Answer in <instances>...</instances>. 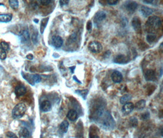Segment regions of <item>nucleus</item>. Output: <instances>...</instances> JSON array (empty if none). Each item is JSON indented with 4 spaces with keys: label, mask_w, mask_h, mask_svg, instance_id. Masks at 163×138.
I'll return each instance as SVG.
<instances>
[{
    "label": "nucleus",
    "mask_w": 163,
    "mask_h": 138,
    "mask_svg": "<svg viewBox=\"0 0 163 138\" xmlns=\"http://www.w3.org/2000/svg\"><path fill=\"white\" fill-rule=\"evenodd\" d=\"M143 2L146 4H152L153 3V0H144V1H143Z\"/></svg>",
    "instance_id": "obj_38"
},
{
    "label": "nucleus",
    "mask_w": 163,
    "mask_h": 138,
    "mask_svg": "<svg viewBox=\"0 0 163 138\" xmlns=\"http://www.w3.org/2000/svg\"><path fill=\"white\" fill-rule=\"evenodd\" d=\"M6 52L5 51H4L2 48L0 47V60H4L6 58Z\"/></svg>",
    "instance_id": "obj_28"
},
{
    "label": "nucleus",
    "mask_w": 163,
    "mask_h": 138,
    "mask_svg": "<svg viewBox=\"0 0 163 138\" xmlns=\"http://www.w3.org/2000/svg\"><path fill=\"white\" fill-rule=\"evenodd\" d=\"M69 0H67V1H64V0H63V1H59V3H60V6H64V5H66L68 3H69Z\"/></svg>",
    "instance_id": "obj_37"
},
{
    "label": "nucleus",
    "mask_w": 163,
    "mask_h": 138,
    "mask_svg": "<svg viewBox=\"0 0 163 138\" xmlns=\"http://www.w3.org/2000/svg\"><path fill=\"white\" fill-rule=\"evenodd\" d=\"M19 134H20V136L22 137H24V138L28 137L30 135V132L28 131V129L26 128H22L21 129H20Z\"/></svg>",
    "instance_id": "obj_23"
},
{
    "label": "nucleus",
    "mask_w": 163,
    "mask_h": 138,
    "mask_svg": "<svg viewBox=\"0 0 163 138\" xmlns=\"http://www.w3.org/2000/svg\"><path fill=\"white\" fill-rule=\"evenodd\" d=\"M6 136L9 137H10V138H18L15 134H13L12 132H9L7 133Z\"/></svg>",
    "instance_id": "obj_34"
},
{
    "label": "nucleus",
    "mask_w": 163,
    "mask_h": 138,
    "mask_svg": "<svg viewBox=\"0 0 163 138\" xmlns=\"http://www.w3.org/2000/svg\"><path fill=\"white\" fill-rule=\"evenodd\" d=\"M26 110V106L23 102L18 103L13 109L12 115L14 119H20L22 117Z\"/></svg>",
    "instance_id": "obj_2"
},
{
    "label": "nucleus",
    "mask_w": 163,
    "mask_h": 138,
    "mask_svg": "<svg viewBox=\"0 0 163 138\" xmlns=\"http://www.w3.org/2000/svg\"><path fill=\"white\" fill-rule=\"evenodd\" d=\"M111 79L115 83H120L123 79V76L119 71H114L111 75Z\"/></svg>",
    "instance_id": "obj_12"
},
{
    "label": "nucleus",
    "mask_w": 163,
    "mask_h": 138,
    "mask_svg": "<svg viewBox=\"0 0 163 138\" xmlns=\"http://www.w3.org/2000/svg\"><path fill=\"white\" fill-rule=\"evenodd\" d=\"M20 39H21V41L22 43H26L30 40V33L28 30H24L21 34L20 35Z\"/></svg>",
    "instance_id": "obj_16"
},
{
    "label": "nucleus",
    "mask_w": 163,
    "mask_h": 138,
    "mask_svg": "<svg viewBox=\"0 0 163 138\" xmlns=\"http://www.w3.org/2000/svg\"><path fill=\"white\" fill-rule=\"evenodd\" d=\"M132 98V96L130 94H125L122 96L120 99V102L122 105H125L127 102H129Z\"/></svg>",
    "instance_id": "obj_19"
},
{
    "label": "nucleus",
    "mask_w": 163,
    "mask_h": 138,
    "mask_svg": "<svg viewBox=\"0 0 163 138\" xmlns=\"http://www.w3.org/2000/svg\"><path fill=\"white\" fill-rule=\"evenodd\" d=\"M32 42L34 44H36L38 42V33L37 31L32 33Z\"/></svg>",
    "instance_id": "obj_29"
},
{
    "label": "nucleus",
    "mask_w": 163,
    "mask_h": 138,
    "mask_svg": "<svg viewBox=\"0 0 163 138\" xmlns=\"http://www.w3.org/2000/svg\"><path fill=\"white\" fill-rule=\"evenodd\" d=\"M140 11L142 14V15L144 16L145 17H148L150 16H151L154 12V11L152 9L148 8V7L145 6H141Z\"/></svg>",
    "instance_id": "obj_9"
},
{
    "label": "nucleus",
    "mask_w": 163,
    "mask_h": 138,
    "mask_svg": "<svg viewBox=\"0 0 163 138\" xmlns=\"http://www.w3.org/2000/svg\"><path fill=\"white\" fill-rule=\"evenodd\" d=\"M12 18V14H1L0 15V22H9Z\"/></svg>",
    "instance_id": "obj_20"
},
{
    "label": "nucleus",
    "mask_w": 163,
    "mask_h": 138,
    "mask_svg": "<svg viewBox=\"0 0 163 138\" xmlns=\"http://www.w3.org/2000/svg\"><path fill=\"white\" fill-rule=\"evenodd\" d=\"M138 121L136 117H131V118L130 119V124L131 127H136L138 125Z\"/></svg>",
    "instance_id": "obj_27"
},
{
    "label": "nucleus",
    "mask_w": 163,
    "mask_h": 138,
    "mask_svg": "<svg viewBox=\"0 0 163 138\" xmlns=\"http://www.w3.org/2000/svg\"><path fill=\"white\" fill-rule=\"evenodd\" d=\"M146 105V101L144 100H141L140 101H139L138 102H137L136 103L135 105V107L138 110H141L142 109H144L145 106Z\"/></svg>",
    "instance_id": "obj_22"
},
{
    "label": "nucleus",
    "mask_w": 163,
    "mask_h": 138,
    "mask_svg": "<svg viewBox=\"0 0 163 138\" xmlns=\"http://www.w3.org/2000/svg\"><path fill=\"white\" fill-rule=\"evenodd\" d=\"M134 107V106L132 102H127L126 104L124 105V106L122 107V112L125 114H129L133 111Z\"/></svg>",
    "instance_id": "obj_11"
},
{
    "label": "nucleus",
    "mask_w": 163,
    "mask_h": 138,
    "mask_svg": "<svg viewBox=\"0 0 163 138\" xmlns=\"http://www.w3.org/2000/svg\"><path fill=\"white\" fill-rule=\"evenodd\" d=\"M109 5H115L118 3V0H107L106 1Z\"/></svg>",
    "instance_id": "obj_33"
},
{
    "label": "nucleus",
    "mask_w": 163,
    "mask_h": 138,
    "mask_svg": "<svg viewBox=\"0 0 163 138\" xmlns=\"http://www.w3.org/2000/svg\"><path fill=\"white\" fill-rule=\"evenodd\" d=\"M0 45H1V47L4 51H9L10 46L8 43L4 42V41H2L1 44H0Z\"/></svg>",
    "instance_id": "obj_26"
},
{
    "label": "nucleus",
    "mask_w": 163,
    "mask_h": 138,
    "mask_svg": "<svg viewBox=\"0 0 163 138\" xmlns=\"http://www.w3.org/2000/svg\"><path fill=\"white\" fill-rule=\"evenodd\" d=\"M138 4L134 1H127L125 4V9L130 12H134L138 8Z\"/></svg>",
    "instance_id": "obj_8"
},
{
    "label": "nucleus",
    "mask_w": 163,
    "mask_h": 138,
    "mask_svg": "<svg viewBox=\"0 0 163 138\" xmlns=\"http://www.w3.org/2000/svg\"><path fill=\"white\" fill-rule=\"evenodd\" d=\"M51 0H42V1H40V4L44 6L48 5L50 3H51Z\"/></svg>",
    "instance_id": "obj_32"
},
{
    "label": "nucleus",
    "mask_w": 163,
    "mask_h": 138,
    "mask_svg": "<svg viewBox=\"0 0 163 138\" xmlns=\"http://www.w3.org/2000/svg\"><path fill=\"white\" fill-rule=\"evenodd\" d=\"M69 127V122L66 120L63 121L62 123H60V125L59 126L60 132H62L63 133H65L67 132Z\"/></svg>",
    "instance_id": "obj_18"
},
{
    "label": "nucleus",
    "mask_w": 163,
    "mask_h": 138,
    "mask_svg": "<svg viewBox=\"0 0 163 138\" xmlns=\"http://www.w3.org/2000/svg\"><path fill=\"white\" fill-rule=\"evenodd\" d=\"M51 44L56 48H60L63 44V39L59 36H53L51 39Z\"/></svg>",
    "instance_id": "obj_7"
},
{
    "label": "nucleus",
    "mask_w": 163,
    "mask_h": 138,
    "mask_svg": "<svg viewBox=\"0 0 163 138\" xmlns=\"http://www.w3.org/2000/svg\"><path fill=\"white\" fill-rule=\"evenodd\" d=\"M76 38H77V34H72L69 38V41H70V43L74 42V41H75V40H76Z\"/></svg>",
    "instance_id": "obj_31"
},
{
    "label": "nucleus",
    "mask_w": 163,
    "mask_h": 138,
    "mask_svg": "<svg viewBox=\"0 0 163 138\" xmlns=\"http://www.w3.org/2000/svg\"><path fill=\"white\" fill-rule=\"evenodd\" d=\"M48 20L49 17H46L43 18L41 20V23H40V33H41V34L44 33L45 28L46 27L47 23L48 22Z\"/></svg>",
    "instance_id": "obj_21"
},
{
    "label": "nucleus",
    "mask_w": 163,
    "mask_h": 138,
    "mask_svg": "<svg viewBox=\"0 0 163 138\" xmlns=\"http://www.w3.org/2000/svg\"><path fill=\"white\" fill-rule=\"evenodd\" d=\"M40 108L44 112H48L51 109V102L48 100H45L40 105Z\"/></svg>",
    "instance_id": "obj_15"
},
{
    "label": "nucleus",
    "mask_w": 163,
    "mask_h": 138,
    "mask_svg": "<svg viewBox=\"0 0 163 138\" xmlns=\"http://www.w3.org/2000/svg\"><path fill=\"white\" fill-rule=\"evenodd\" d=\"M162 25V21L160 17L157 16H151L148 18L145 23V28L147 32L153 34L159 30Z\"/></svg>",
    "instance_id": "obj_1"
},
{
    "label": "nucleus",
    "mask_w": 163,
    "mask_h": 138,
    "mask_svg": "<svg viewBox=\"0 0 163 138\" xmlns=\"http://www.w3.org/2000/svg\"><path fill=\"white\" fill-rule=\"evenodd\" d=\"M22 75L23 78H25L28 81L31 85H34L35 83H38L41 81V78L39 75L37 74H23L22 73Z\"/></svg>",
    "instance_id": "obj_3"
},
{
    "label": "nucleus",
    "mask_w": 163,
    "mask_h": 138,
    "mask_svg": "<svg viewBox=\"0 0 163 138\" xmlns=\"http://www.w3.org/2000/svg\"><path fill=\"white\" fill-rule=\"evenodd\" d=\"M132 26L134 31L138 33H141L142 31V26H141V20L138 17H134L131 22Z\"/></svg>",
    "instance_id": "obj_6"
},
{
    "label": "nucleus",
    "mask_w": 163,
    "mask_h": 138,
    "mask_svg": "<svg viewBox=\"0 0 163 138\" xmlns=\"http://www.w3.org/2000/svg\"><path fill=\"white\" fill-rule=\"evenodd\" d=\"M146 38L148 43H152L157 39V36L155 35V34H148Z\"/></svg>",
    "instance_id": "obj_25"
},
{
    "label": "nucleus",
    "mask_w": 163,
    "mask_h": 138,
    "mask_svg": "<svg viewBox=\"0 0 163 138\" xmlns=\"http://www.w3.org/2000/svg\"><path fill=\"white\" fill-rule=\"evenodd\" d=\"M92 22L91 21H88L87 23V30L88 31H91L92 30Z\"/></svg>",
    "instance_id": "obj_36"
},
{
    "label": "nucleus",
    "mask_w": 163,
    "mask_h": 138,
    "mask_svg": "<svg viewBox=\"0 0 163 138\" xmlns=\"http://www.w3.org/2000/svg\"><path fill=\"white\" fill-rule=\"evenodd\" d=\"M77 93H78L79 95H81V96H83V98L85 100L86 98V96L87 95L88 91L87 90H77L76 91Z\"/></svg>",
    "instance_id": "obj_30"
},
{
    "label": "nucleus",
    "mask_w": 163,
    "mask_h": 138,
    "mask_svg": "<svg viewBox=\"0 0 163 138\" xmlns=\"http://www.w3.org/2000/svg\"><path fill=\"white\" fill-rule=\"evenodd\" d=\"M149 117H150V114H149V113L148 112H145V113H144L142 115L141 118H142V119L146 120V119H148L149 118Z\"/></svg>",
    "instance_id": "obj_35"
},
{
    "label": "nucleus",
    "mask_w": 163,
    "mask_h": 138,
    "mask_svg": "<svg viewBox=\"0 0 163 138\" xmlns=\"http://www.w3.org/2000/svg\"><path fill=\"white\" fill-rule=\"evenodd\" d=\"M89 138H100V137L97 134H91Z\"/></svg>",
    "instance_id": "obj_40"
},
{
    "label": "nucleus",
    "mask_w": 163,
    "mask_h": 138,
    "mask_svg": "<svg viewBox=\"0 0 163 138\" xmlns=\"http://www.w3.org/2000/svg\"><path fill=\"white\" fill-rule=\"evenodd\" d=\"M78 113L76 111V110H70L69 112L67 114V117L68 119H69L71 121H75L77 119H78Z\"/></svg>",
    "instance_id": "obj_17"
},
{
    "label": "nucleus",
    "mask_w": 163,
    "mask_h": 138,
    "mask_svg": "<svg viewBox=\"0 0 163 138\" xmlns=\"http://www.w3.org/2000/svg\"><path fill=\"white\" fill-rule=\"evenodd\" d=\"M26 93V88L23 85H18L15 88V93L18 97L23 96Z\"/></svg>",
    "instance_id": "obj_10"
},
{
    "label": "nucleus",
    "mask_w": 163,
    "mask_h": 138,
    "mask_svg": "<svg viewBox=\"0 0 163 138\" xmlns=\"http://www.w3.org/2000/svg\"><path fill=\"white\" fill-rule=\"evenodd\" d=\"M128 59L124 55H118L114 58V62L118 64H125L128 62Z\"/></svg>",
    "instance_id": "obj_14"
},
{
    "label": "nucleus",
    "mask_w": 163,
    "mask_h": 138,
    "mask_svg": "<svg viewBox=\"0 0 163 138\" xmlns=\"http://www.w3.org/2000/svg\"><path fill=\"white\" fill-rule=\"evenodd\" d=\"M9 3L11 6V8L13 9H16L18 8V1H14V0H12V1H9Z\"/></svg>",
    "instance_id": "obj_24"
},
{
    "label": "nucleus",
    "mask_w": 163,
    "mask_h": 138,
    "mask_svg": "<svg viewBox=\"0 0 163 138\" xmlns=\"http://www.w3.org/2000/svg\"><path fill=\"white\" fill-rule=\"evenodd\" d=\"M26 58H28V60H32L33 59L34 57H33V55H32V54H28V55H27V56H26Z\"/></svg>",
    "instance_id": "obj_39"
},
{
    "label": "nucleus",
    "mask_w": 163,
    "mask_h": 138,
    "mask_svg": "<svg viewBox=\"0 0 163 138\" xmlns=\"http://www.w3.org/2000/svg\"><path fill=\"white\" fill-rule=\"evenodd\" d=\"M88 48L90 51H91L93 53H100L103 49V47L101 44L97 41H92L88 46Z\"/></svg>",
    "instance_id": "obj_4"
},
{
    "label": "nucleus",
    "mask_w": 163,
    "mask_h": 138,
    "mask_svg": "<svg viewBox=\"0 0 163 138\" xmlns=\"http://www.w3.org/2000/svg\"><path fill=\"white\" fill-rule=\"evenodd\" d=\"M106 12L103 11H98L94 16V23L96 25H98L106 18Z\"/></svg>",
    "instance_id": "obj_5"
},
{
    "label": "nucleus",
    "mask_w": 163,
    "mask_h": 138,
    "mask_svg": "<svg viewBox=\"0 0 163 138\" xmlns=\"http://www.w3.org/2000/svg\"><path fill=\"white\" fill-rule=\"evenodd\" d=\"M145 79L147 81H153L156 78V74L155 71L153 70H148L144 74Z\"/></svg>",
    "instance_id": "obj_13"
}]
</instances>
